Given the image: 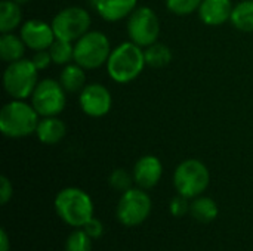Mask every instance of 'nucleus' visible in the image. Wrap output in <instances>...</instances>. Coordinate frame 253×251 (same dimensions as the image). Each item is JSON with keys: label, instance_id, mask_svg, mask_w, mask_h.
<instances>
[{"label": "nucleus", "instance_id": "nucleus-1", "mask_svg": "<svg viewBox=\"0 0 253 251\" xmlns=\"http://www.w3.org/2000/svg\"><path fill=\"white\" fill-rule=\"evenodd\" d=\"M105 65L113 81L120 84L130 83L142 74L147 65L144 49L130 40L123 41L113 47Z\"/></svg>", "mask_w": 253, "mask_h": 251}, {"label": "nucleus", "instance_id": "nucleus-2", "mask_svg": "<svg viewBox=\"0 0 253 251\" xmlns=\"http://www.w3.org/2000/svg\"><path fill=\"white\" fill-rule=\"evenodd\" d=\"M39 112L25 99H12L0 109V132L10 139H21L36 133Z\"/></svg>", "mask_w": 253, "mask_h": 251}, {"label": "nucleus", "instance_id": "nucleus-3", "mask_svg": "<svg viewBox=\"0 0 253 251\" xmlns=\"http://www.w3.org/2000/svg\"><path fill=\"white\" fill-rule=\"evenodd\" d=\"M53 206L59 219L73 228H83L93 217L92 198L76 186L61 189L55 197Z\"/></svg>", "mask_w": 253, "mask_h": 251}, {"label": "nucleus", "instance_id": "nucleus-4", "mask_svg": "<svg viewBox=\"0 0 253 251\" xmlns=\"http://www.w3.org/2000/svg\"><path fill=\"white\" fill-rule=\"evenodd\" d=\"M39 70L31 59H19L7 64L3 72V89L12 99L31 98L37 83Z\"/></svg>", "mask_w": 253, "mask_h": 251}, {"label": "nucleus", "instance_id": "nucleus-5", "mask_svg": "<svg viewBox=\"0 0 253 251\" xmlns=\"http://www.w3.org/2000/svg\"><path fill=\"white\" fill-rule=\"evenodd\" d=\"M113 47L102 31H87L74 43V62L84 70H96L107 64Z\"/></svg>", "mask_w": 253, "mask_h": 251}, {"label": "nucleus", "instance_id": "nucleus-6", "mask_svg": "<svg viewBox=\"0 0 253 251\" xmlns=\"http://www.w3.org/2000/svg\"><path fill=\"white\" fill-rule=\"evenodd\" d=\"M211 173L205 163L196 158L182 161L173 173V186L179 195L190 200L200 197L209 186Z\"/></svg>", "mask_w": 253, "mask_h": 251}, {"label": "nucleus", "instance_id": "nucleus-7", "mask_svg": "<svg viewBox=\"0 0 253 251\" xmlns=\"http://www.w3.org/2000/svg\"><path fill=\"white\" fill-rule=\"evenodd\" d=\"M126 30L129 40L145 49L157 41L160 36V21L151 7L141 6L129 15Z\"/></svg>", "mask_w": 253, "mask_h": 251}, {"label": "nucleus", "instance_id": "nucleus-8", "mask_svg": "<svg viewBox=\"0 0 253 251\" xmlns=\"http://www.w3.org/2000/svg\"><path fill=\"white\" fill-rule=\"evenodd\" d=\"M52 28L56 38L68 40L76 43L84 36L92 24L90 13L80 6H68L59 10L52 19Z\"/></svg>", "mask_w": 253, "mask_h": 251}, {"label": "nucleus", "instance_id": "nucleus-9", "mask_svg": "<svg viewBox=\"0 0 253 251\" xmlns=\"http://www.w3.org/2000/svg\"><path fill=\"white\" fill-rule=\"evenodd\" d=\"M30 99L40 117H53L64 111L67 105V92L59 80L43 78L37 83Z\"/></svg>", "mask_w": 253, "mask_h": 251}, {"label": "nucleus", "instance_id": "nucleus-10", "mask_svg": "<svg viewBox=\"0 0 253 251\" xmlns=\"http://www.w3.org/2000/svg\"><path fill=\"white\" fill-rule=\"evenodd\" d=\"M151 198L142 188H130L122 194L117 204V219L125 226L144 223L151 213Z\"/></svg>", "mask_w": 253, "mask_h": 251}, {"label": "nucleus", "instance_id": "nucleus-11", "mask_svg": "<svg viewBox=\"0 0 253 251\" xmlns=\"http://www.w3.org/2000/svg\"><path fill=\"white\" fill-rule=\"evenodd\" d=\"M79 105L89 117H104L113 107L111 92L101 83H89L79 93Z\"/></svg>", "mask_w": 253, "mask_h": 251}, {"label": "nucleus", "instance_id": "nucleus-12", "mask_svg": "<svg viewBox=\"0 0 253 251\" xmlns=\"http://www.w3.org/2000/svg\"><path fill=\"white\" fill-rule=\"evenodd\" d=\"M19 36L24 40L27 49H31L34 52L49 49L56 38L52 24H47L42 19L25 21L19 27Z\"/></svg>", "mask_w": 253, "mask_h": 251}, {"label": "nucleus", "instance_id": "nucleus-13", "mask_svg": "<svg viewBox=\"0 0 253 251\" xmlns=\"http://www.w3.org/2000/svg\"><path fill=\"white\" fill-rule=\"evenodd\" d=\"M132 175L138 188L147 191L154 188L160 182L163 175V164L154 155H144L135 163Z\"/></svg>", "mask_w": 253, "mask_h": 251}, {"label": "nucleus", "instance_id": "nucleus-14", "mask_svg": "<svg viewBox=\"0 0 253 251\" xmlns=\"http://www.w3.org/2000/svg\"><path fill=\"white\" fill-rule=\"evenodd\" d=\"M233 9L231 0H203L197 12L202 22L211 27H219L231 19Z\"/></svg>", "mask_w": 253, "mask_h": 251}, {"label": "nucleus", "instance_id": "nucleus-15", "mask_svg": "<svg viewBox=\"0 0 253 251\" xmlns=\"http://www.w3.org/2000/svg\"><path fill=\"white\" fill-rule=\"evenodd\" d=\"M138 0H93L92 6L96 13L108 22H117L129 18L136 9Z\"/></svg>", "mask_w": 253, "mask_h": 251}, {"label": "nucleus", "instance_id": "nucleus-16", "mask_svg": "<svg viewBox=\"0 0 253 251\" xmlns=\"http://www.w3.org/2000/svg\"><path fill=\"white\" fill-rule=\"evenodd\" d=\"M65 135L67 126L61 118H58V115L42 117L36 129L37 139L44 145H56L64 139Z\"/></svg>", "mask_w": 253, "mask_h": 251}, {"label": "nucleus", "instance_id": "nucleus-17", "mask_svg": "<svg viewBox=\"0 0 253 251\" xmlns=\"http://www.w3.org/2000/svg\"><path fill=\"white\" fill-rule=\"evenodd\" d=\"M25 43L21 38V36H16L13 33H1L0 37V58L6 62H15L24 58L25 53Z\"/></svg>", "mask_w": 253, "mask_h": 251}, {"label": "nucleus", "instance_id": "nucleus-18", "mask_svg": "<svg viewBox=\"0 0 253 251\" xmlns=\"http://www.w3.org/2000/svg\"><path fill=\"white\" fill-rule=\"evenodd\" d=\"M84 68L80 67L76 62H71L65 65L59 74V83L68 93H76L82 92V89L86 86V74Z\"/></svg>", "mask_w": 253, "mask_h": 251}, {"label": "nucleus", "instance_id": "nucleus-19", "mask_svg": "<svg viewBox=\"0 0 253 251\" xmlns=\"http://www.w3.org/2000/svg\"><path fill=\"white\" fill-rule=\"evenodd\" d=\"M22 22L21 4L13 0H3L0 3V31L12 33Z\"/></svg>", "mask_w": 253, "mask_h": 251}, {"label": "nucleus", "instance_id": "nucleus-20", "mask_svg": "<svg viewBox=\"0 0 253 251\" xmlns=\"http://www.w3.org/2000/svg\"><path fill=\"white\" fill-rule=\"evenodd\" d=\"M190 213H191V216L197 222H200V223H211V222H213L218 217L219 209H218V204L212 198L200 195V197L193 198V203H191V207H190Z\"/></svg>", "mask_w": 253, "mask_h": 251}, {"label": "nucleus", "instance_id": "nucleus-21", "mask_svg": "<svg viewBox=\"0 0 253 251\" xmlns=\"http://www.w3.org/2000/svg\"><path fill=\"white\" fill-rule=\"evenodd\" d=\"M230 21L240 31H253V0H242L237 3L233 9Z\"/></svg>", "mask_w": 253, "mask_h": 251}, {"label": "nucleus", "instance_id": "nucleus-22", "mask_svg": "<svg viewBox=\"0 0 253 251\" xmlns=\"http://www.w3.org/2000/svg\"><path fill=\"white\" fill-rule=\"evenodd\" d=\"M144 53H145V62L151 68H163L169 65L172 61V50L169 49V46L159 41L145 47Z\"/></svg>", "mask_w": 253, "mask_h": 251}, {"label": "nucleus", "instance_id": "nucleus-23", "mask_svg": "<svg viewBox=\"0 0 253 251\" xmlns=\"http://www.w3.org/2000/svg\"><path fill=\"white\" fill-rule=\"evenodd\" d=\"M49 53L52 56V62L55 65H68L74 62V44L73 41L55 38V41L49 47Z\"/></svg>", "mask_w": 253, "mask_h": 251}, {"label": "nucleus", "instance_id": "nucleus-24", "mask_svg": "<svg viewBox=\"0 0 253 251\" xmlns=\"http://www.w3.org/2000/svg\"><path fill=\"white\" fill-rule=\"evenodd\" d=\"M65 251H92V238L83 229H77L68 235Z\"/></svg>", "mask_w": 253, "mask_h": 251}, {"label": "nucleus", "instance_id": "nucleus-25", "mask_svg": "<svg viewBox=\"0 0 253 251\" xmlns=\"http://www.w3.org/2000/svg\"><path fill=\"white\" fill-rule=\"evenodd\" d=\"M133 175H130L127 170L125 169H116L111 172L110 178H108V183L110 186L117 191V192H126L127 189L132 188V183H133Z\"/></svg>", "mask_w": 253, "mask_h": 251}, {"label": "nucleus", "instance_id": "nucleus-26", "mask_svg": "<svg viewBox=\"0 0 253 251\" xmlns=\"http://www.w3.org/2000/svg\"><path fill=\"white\" fill-rule=\"evenodd\" d=\"M202 1L203 0H166V7L178 16H187L199 10Z\"/></svg>", "mask_w": 253, "mask_h": 251}, {"label": "nucleus", "instance_id": "nucleus-27", "mask_svg": "<svg viewBox=\"0 0 253 251\" xmlns=\"http://www.w3.org/2000/svg\"><path fill=\"white\" fill-rule=\"evenodd\" d=\"M188 200L190 198H187L184 195H179V194L176 197H173L170 200V204H169V210H170L172 216H175V217L185 216L190 212V207H191V204L188 203Z\"/></svg>", "mask_w": 253, "mask_h": 251}, {"label": "nucleus", "instance_id": "nucleus-28", "mask_svg": "<svg viewBox=\"0 0 253 251\" xmlns=\"http://www.w3.org/2000/svg\"><path fill=\"white\" fill-rule=\"evenodd\" d=\"M31 61H33V64L36 65V68H37L39 71H43V70H46L50 64H53V62H52V56H50V53H49V49L36 50L34 55H33V58H31Z\"/></svg>", "mask_w": 253, "mask_h": 251}, {"label": "nucleus", "instance_id": "nucleus-29", "mask_svg": "<svg viewBox=\"0 0 253 251\" xmlns=\"http://www.w3.org/2000/svg\"><path fill=\"white\" fill-rule=\"evenodd\" d=\"M83 231H84L92 240H96V238L102 237V234H104V225H102V222H101L99 219L92 217V219L83 226Z\"/></svg>", "mask_w": 253, "mask_h": 251}, {"label": "nucleus", "instance_id": "nucleus-30", "mask_svg": "<svg viewBox=\"0 0 253 251\" xmlns=\"http://www.w3.org/2000/svg\"><path fill=\"white\" fill-rule=\"evenodd\" d=\"M12 195H13V188H12L10 180L6 176H1L0 178V203L3 206L7 204Z\"/></svg>", "mask_w": 253, "mask_h": 251}, {"label": "nucleus", "instance_id": "nucleus-31", "mask_svg": "<svg viewBox=\"0 0 253 251\" xmlns=\"http://www.w3.org/2000/svg\"><path fill=\"white\" fill-rule=\"evenodd\" d=\"M0 251H9V238L4 229L0 231Z\"/></svg>", "mask_w": 253, "mask_h": 251}, {"label": "nucleus", "instance_id": "nucleus-32", "mask_svg": "<svg viewBox=\"0 0 253 251\" xmlns=\"http://www.w3.org/2000/svg\"><path fill=\"white\" fill-rule=\"evenodd\" d=\"M13 1H16L18 4H21V6H22V4H27L30 0H13Z\"/></svg>", "mask_w": 253, "mask_h": 251}]
</instances>
